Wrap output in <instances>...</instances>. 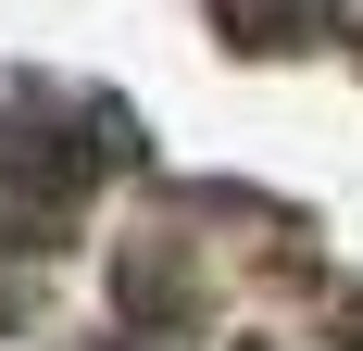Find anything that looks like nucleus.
<instances>
[{
  "label": "nucleus",
  "instance_id": "1",
  "mask_svg": "<svg viewBox=\"0 0 363 351\" xmlns=\"http://www.w3.org/2000/svg\"><path fill=\"white\" fill-rule=\"evenodd\" d=\"M213 13H225V38H251V50H276V38H289V26H313L326 0H213Z\"/></svg>",
  "mask_w": 363,
  "mask_h": 351
}]
</instances>
